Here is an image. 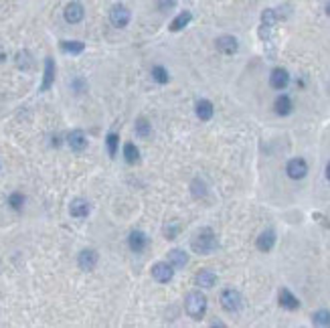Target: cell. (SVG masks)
<instances>
[{
	"label": "cell",
	"instance_id": "cell-1",
	"mask_svg": "<svg viewBox=\"0 0 330 328\" xmlns=\"http://www.w3.org/2000/svg\"><path fill=\"white\" fill-rule=\"evenodd\" d=\"M191 247H193V251H195V253H199V255H209V253L217 251V249H219V241H217L215 231H213L211 227L201 229V231H199V233L193 237Z\"/></svg>",
	"mask_w": 330,
	"mask_h": 328
},
{
	"label": "cell",
	"instance_id": "cell-2",
	"mask_svg": "<svg viewBox=\"0 0 330 328\" xmlns=\"http://www.w3.org/2000/svg\"><path fill=\"white\" fill-rule=\"evenodd\" d=\"M185 308H187V314H189L191 318L201 320V318L205 316V312H207V298H205V294L199 292V290L191 292V294L187 296Z\"/></svg>",
	"mask_w": 330,
	"mask_h": 328
},
{
	"label": "cell",
	"instance_id": "cell-3",
	"mask_svg": "<svg viewBox=\"0 0 330 328\" xmlns=\"http://www.w3.org/2000/svg\"><path fill=\"white\" fill-rule=\"evenodd\" d=\"M221 306L227 310V312H239L241 306H243V298L237 290L229 288V290H223L221 294Z\"/></svg>",
	"mask_w": 330,
	"mask_h": 328
},
{
	"label": "cell",
	"instance_id": "cell-4",
	"mask_svg": "<svg viewBox=\"0 0 330 328\" xmlns=\"http://www.w3.org/2000/svg\"><path fill=\"white\" fill-rule=\"evenodd\" d=\"M175 276V267L169 263V261H158L152 265V278L160 284H169Z\"/></svg>",
	"mask_w": 330,
	"mask_h": 328
},
{
	"label": "cell",
	"instance_id": "cell-5",
	"mask_svg": "<svg viewBox=\"0 0 330 328\" xmlns=\"http://www.w3.org/2000/svg\"><path fill=\"white\" fill-rule=\"evenodd\" d=\"M130 19H132V15H130V11H128L124 5H116V7L109 11V23H112L116 29L128 27Z\"/></svg>",
	"mask_w": 330,
	"mask_h": 328
},
{
	"label": "cell",
	"instance_id": "cell-6",
	"mask_svg": "<svg viewBox=\"0 0 330 328\" xmlns=\"http://www.w3.org/2000/svg\"><path fill=\"white\" fill-rule=\"evenodd\" d=\"M286 173H288L290 179L300 181V179H304L306 173H308V164H306V160H302V158H292V160L288 162V167H286Z\"/></svg>",
	"mask_w": 330,
	"mask_h": 328
},
{
	"label": "cell",
	"instance_id": "cell-7",
	"mask_svg": "<svg viewBox=\"0 0 330 328\" xmlns=\"http://www.w3.org/2000/svg\"><path fill=\"white\" fill-rule=\"evenodd\" d=\"M83 15H85V11H83V5H81V3H69V5L65 7V11H63V17H65V21H67L69 25L81 23V21H83Z\"/></svg>",
	"mask_w": 330,
	"mask_h": 328
},
{
	"label": "cell",
	"instance_id": "cell-8",
	"mask_svg": "<svg viewBox=\"0 0 330 328\" xmlns=\"http://www.w3.org/2000/svg\"><path fill=\"white\" fill-rule=\"evenodd\" d=\"M77 265H79L83 271L95 269V265H97V251H95V249H83V251L77 255Z\"/></svg>",
	"mask_w": 330,
	"mask_h": 328
},
{
	"label": "cell",
	"instance_id": "cell-9",
	"mask_svg": "<svg viewBox=\"0 0 330 328\" xmlns=\"http://www.w3.org/2000/svg\"><path fill=\"white\" fill-rule=\"evenodd\" d=\"M290 83V73L284 69V67H276L269 75V85L273 89H286Z\"/></svg>",
	"mask_w": 330,
	"mask_h": 328
},
{
	"label": "cell",
	"instance_id": "cell-10",
	"mask_svg": "<svg viewBox=\"0 0 330 328\" xmlns=\"http://www.w3.org/2000/svg\"><path fill=\"white\" fill-rule=\"evenodd\" d=\"M55 61L51 57L45 59V75H43V81H41V91H49L55 83Z\"/></svg>",
	"mask_w": 330,
	"mask_h": 328
},
{
	"label": "cell",
	"instance_id": "cell-11",
	"mask_svg": "<svg viewBox=\"0 0 330 328\" xmlns=\"http://www.w3.org/2000/svg\"><path fill=\"white\" fill-rule=\"evenodd\" d=\"M217 49H219L221 53H225V55H235L237 49H239V43H237L235 37H231V35H223V37L217 39Z\"/></svg>",
	"mask_w": 330,
	"mask_h": 328
},
{
	"label": "cell",
	"instance_id": "cell-12",
	"mask_svg": "<svg viewBox=\"0 0 330 328\" xmlns=\"http://www.w3.org/2000/svg\"><path fill=\"white\" fill-rule=\"evenodd\" d=\"M89 211H91L89 203H87L85 199H81V197L73 199V201H71V205H69V213H71V217H77V219L87 217V215H89Z\"/></svg>",
	"mask_w": 330,
	"mask_h": 328
},
{
	"label": "cell",
	"instance_id": "cell-13",
	"mask_svg": "<svg viewBox=\"0 0 330 328\" xmlns=\"http://www.w3.org/2000/svg\"><path fill=\"white\" fill-rule=\"evenodd\" d=\"M128 245H130V249L134 253H142L146 249V245H148V239H146V235L142 231H132L130 237H128Z\"/></svg>",
	"mask_w": 330,
	"mask_h": 328
},
{
	"label": "cell",
	"instance_id": "cell-14",
	"mask_svg": "<svg viewBox=\"0 0 330 328\" xmlns=\"http://www.w3.org/2000/svg\"><path fill=\"white\" fill-rule=\"evenodd\" d=\"M278 300H280V306L286 308V310H298V308H300V300H298L288 288H282V290H280Z\"/></svg>",
	"mask_w": 330,
	"mask_h": 328
},
{
	"label": "cell",
	"instance_id": "cell-15",
	"mask_svg": "<svg viewBox=\"0 0 330 328\" xmlns=\"http://www.w3.org/2000/svg\"><path fill=\"white\" fill-rule=\"evenodd\" d=\"M195 112H197V118L201 122H209L213 118V114H215V107H213V103L209 99H199L197 105H195Z\"/></svg>",
	"mask_w": 330,
	"mask_h": 328
},
{
	"label": "cell",
	"instance_id": "cell-16",
	"mask_svg": "<svg viewBox=\"0 0 330 328\" xmlns=\"http://www.w3.org/2000/svg\"><path fill=\"white\" fill-rule=\"evenodd\" d=\"M67 144L71 146V150L81 152V150L87 148V138H85V134H83L81 130H75V132H71V134L67 136Z\"/></svg>",
	"mask_w": 330,
	"mask_h": 328
},
{
	"label": "cell",
	"instance_id": "cell-17",
	"mask_svg": "<svg viewBox=\"0 0 330 328\" xmlns=\"http://www.w3.org/2000/svg\"><path fill=\"white\" fill-rule=\"evenodd\" d=\"M195 284L199 288H213L217 284V274L211 271V269H201L197 274V278H195Z\"/></svg>",
	"mask_w": 330,
	"mask_h": 328
},
{
	"label": "cell",
	"instance_id": "cell-18",
	"mask_svg": "<svg viewBox=\"0 0 330 328\" xmlns=\"http://www.w3.org/2000/svg\"><path fill=\"white\" fill-rule=\"evenodd\" d=\"M276 245V233L271 231V229H267V231H263L259 237H257V249L259 251H271V247Z\"/></svg>",
	"mask_w": 330,
	"mask_h": 328
},
{
	"label": "cell",
	"instance_id": "cell-19",
	"mask_svg": "<svg viewBox=\"0 0 330 328\" xmlns=\"http://www.w3.org/2000/svg\"><path fill=\"white\" fill-rule=\"evenodd\" d=\"M169 263L173 267L181 269V267H185L189 263V253H185L183 249H173V251H169Z\"/></svg>",
	"mask_w": 330,
	"mask_h": 328
},
{
	"label": "cell",
	"instance_id": "cell-20",
	"mask_svg": "<svg viewBox=\"0 0 330 328\" xmlns=\"http://www.w3.org/2000/svg\"><path fill=\"white\" fill-rule=\"evenodd\" d=\"M193 21V15L189 13V11H185V13H181L177 19H173V23H171V31L173 33H179V31H183L185 27H189V23Z\"/></svg>",
	"mask_w": 330,
	"mask_h": 328
},
{
	"label": "cell",
	"instance_id": "cell-21",
	"mask_svg": "<svg viewBox=\"0 0 330 328\" xmlns=\"http://www.w3.org/2000/svg\"><path fill=\"white\" fill-rule=\"evenodd\" d=\"M273 110H276L278 116H290L292 114V99L288 95H280L273 101Z\"/></svg>",
	"mask_w": 330,
	"mask_h": 328
},
{
	"label": "cell",
	"instance_id": "cell-22",
	"mask_svg": "<svg viewBox=\"0 0 330 328\" xmlns=\"http://www.w3.org/2000/svg\"><path fill=\"white\" fill-rule=\"evenodd\" d=\"M61 49L69 55H79L85 51V43L81 41H61Z\"/></svg>",
	"mask_w": 330,
	"mask_h": 328
},
{
	"label": "cell",
	"instance_id": "cell-23",
	"mask_svg": "<svg viewBox=\"0 0 330 328\" xmlns=\"http://www.w3.org/2000/svg\"><path fill=\"white\" fill-rule=\"evenodd\" d=\"M124 158H126L128 164H136V162L140 160V150H138L132 142H128V144L124 146Z\"/></svg>",
	"mask_w": 330,
	"mask_h": 328
},
{
	"label": "cell",
	"instance_id": "cell-24",
	"mask_svg": "<svg viewBox=\"0 0 330 328\" xmlns=\"http://www.w3.org/2000/svg\"><path fill=\"white\" fill-rule=\"evenodd\" d=\"M152 79L156 81V83H169L171 81V73L164 69L162 65H156V67H152Z\"/></svg>",
	"mask_w": 330,
	"mask_h": 328
},
{
	"label": "cell",
	"instance_id": "cell-25",
	"mask_svg": "<svg viewBox=\"0 0 330 328\" xmlns=\"http://www.w3.org/2000/svg\"><path fill=\"white\" fill-rule=\"evenodd\" d=\"M17 67L23 69V71L33 69V57H31L29 51H21V53H17Z\"/></svg>",
	"mask_w": 330,
	"mask_h": 328
},
{
	"label": "cell",
	"instance_id": "cell-26",
	"mask_svg": "<svg viewBox=\"0 0 330 328\" xmlns=\"http://www.w3.org/2000/svg\"><path fill=\"white\" fill-rule=\"evenodd\" d=\"M312 322H314V326H330V310H318V312H314V316H312Z\"/></svg>",
	"mask_w": 330,
	"mask_h": 328
},
{
	"label": "cell",
	"instance_id": "cell-27",
	"mask_svg": "<svg viewBox=\"0 0 330 328\" xmlns=\"http://www.w3.org/2000/svg\"><path fill=\"white\" fill-rule=\"evenodd\" d=\"M118 144H120V136L116 132H109L107 138H105V146H107V152H109L112 158L118 154Z\"/></svg>",
	"mask_w": 330,
	"mask_h": 328
},
{
	"label": "cell",
	"instance_id": "cell-28",
	"mask_svg": "<svg viewBox=\"0 0 330 328\" xmlns=\"http://www.w3.org/2000/svg\"><path fill=\"white\" fill-rule=\"evenodd\" d=\"M136 134H138L140 138H148V136L152 134V126H150V122L144 120V118H140V120L136 122Z\"/></svg>",
	"mask_w": 330,
	"mask_h": 328
},
{
	"label": "cell",
	"instance_id": "cell-29",
	"mask_svg": "<svg viewBox=\"0 0 330 328\" xmlns=\"http://www.w3.org/2000/svg\"><path fill=\"white\" fill-rule=\"evenodd\" d=\"M9 205H11V209L21 211L23 205H25V195H23V193H13V195L9 197Z\"/></svg>",
	"mask_w": 330,
	"mask_h": 328
},
{
	"label": "cell",
	"instance_id": "cell-30",
	"mask_svg": "<svg viewBox=\"0 0 330 328\" xmlns=\"http://www.w3.org/2000/svg\"><path fill=\"white\" fill-rule=\"evenodd\" d=\"M179 233H181V225L177 221L164 225V237H167V239H175Z\"/></svg>",
	"mask_w": 330,
	"mask_h": 328
},
{
	"label": "cell",
	"instance_id": "cell-31",
	"mask_svg": "<svg viewBox=\"0 0 330 328\" xmlns=\"http://www.w3.org/2000/svg\"><path fill=\"white\" fill-rule=\"evenodd\" d=\"M191 191H193V195H195L197 199H203V197L207 195V187H205V183H203V181H195Z\"/></svg>",
	"mask_w": 330,
	"mask_h": 328
},
{
	"label": "cell",
	"instance_id": "cell-32",
	"mask_svg": "<svg viewBox=\"0 0 330 328\" xmlns=\"http://www.w3.org/2000/svg\"><path fill=\"white\" fill-rule=\"evenodd\" d=\"M177 7V0H158V9L162 13H167V11H173Z\"/></svg>",
	"mask_w": 330,
	"mask_h": 328
},
{
	"label": "cell",
	"instance_id": "cell-33",
	"mask_svg": "<svg viewBox=\"0 0 330 328\" xmlns=\"http://www.w3.org/2000/svg\"><path fill=\"white\" fill-rule=\"evenodd\" d=\"M73 89H77V93H83V91L87 89V85H85V81H83L81 77H77V79L73 81Z\"/></svg>",
	"mask_w": 330,
	"mask_h": 328
},
{
	"label": "cell",
	"instance_id": "cell-34",
	"mask_svg": "<svg viewBox=\"0 0 330 328\" xmlns=\"http://www.w3.org/2000/svg\"><path fill=\"white\" fill-rule=\"evenodd\" d=\"M326 179H328V181H330V162H328V164H326Z\"/></svg>",
	"mask_w": 330,
	"mask_h": 328
},
{
	"label": "cell",
	"instance_id": "cell-35",
	"mask_svg": "<svg viewBox=\"0 0 330 328\" xmlns=\"http://www.w3.org/2000/svg\"><path fill=\"white\" fill-rule=\"evenodd\" d=\"M326 15H328V17H330V3H328V5H326Z\"/></svg>",
	"mask_w": 330,
	"mask_h": 328
}]
</instances>
